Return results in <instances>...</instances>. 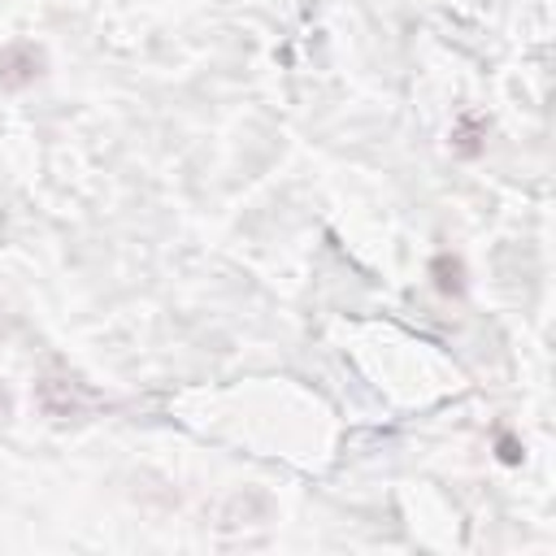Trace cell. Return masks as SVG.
<instances>
[{
  "mask_svg": "<svg viewBox=\"0 0 556 556\" xmlns=\"http://www.w3.org/2000/svg\"><path fill=\"white\" fill-rule=\"evenodd\" d=\"M39 74H43V52H39L35 43L17 39V43H9V48L0 52V87L17 91V87L35 83Z\"/></svg>",
  "mask_w": 556,
  "mask_h": 556,
  "instance_id": "1",
  "label": "cell"
},
{
  "mask_svg": "<svg viewBox=\"0 0 556 556\" xmlns=\"http://www.w3.org/2000/svg\"><path fill=\"white\" fill-rule=\"evenodd\" d=\"M500 456L513 465V460H517V443H513V439H504V443H500Z\"/></svg>",
  "mask_w": 556,
  "mask_h": 556,
  "instance_id": "2",
  "label": "cell"
},
{
  "mask_svg": "<svg viewBox=\"0 0 556 556\" xmlns=\"http://www.w3.org/2000/svg\"><path fill=\"white\" fill-rule=\"evenodd\" d=\"M9 413H13V400H9V391H0V421H9Z\"/></svg>",
  "mask_w": 556,
  "mask_h": 556,
  "instance_id": "3",
  "label": "cell"
}]
</instances>
